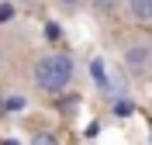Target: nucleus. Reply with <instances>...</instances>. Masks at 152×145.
I'll use <instances>...</instances> for the list:
<instances>
[{"label": "nucleus", "instance_id": "39448f33", "mask_svg": "<svg viewBox=\"0 0 152 145\" xmlns=\"http://www.w3.org/2000/svg\"><path fill=\"white\" fill-rule=\"evenodd\" d=\"M31 145H59V138L52 135V131H35V135H31Z\"/></svg>", "mask_w": 152, "mask_h": 145}, {"label": "nucleus", "instance_id": "f8f14e48", "mask_svg": "<svg viewBox=\"0 0 152 145\" xmlns=\"http://www.w3.org/2000/svg\"><path fill=\"white\" fill-rule=\"evenodd\" d=\"M14 4H35V0H14Z\"/></svg>", "mask_w": 152, "mask_h": 145}, {"label": "nucleus", "instance_id": "9b49d317", "mask_svg": "<svg viewBox=\"0 0 152 145\" xmlns=\"http://www.w3.org/2000/svg\"><path fill=\"white\" fill-rule=\"evenodd\" d=\"M59 7H66V10H73V7H80V4H83V0H56Z\"/></svg>", "mask_w": 152, "mask_h": 145}, {"label": "nucleus", "instance_id": "423d86ee", "mask_svg": "<svg viewBox=\"0 0 152 145\" xmlns=\"http://www.w3.org/2000/svg\"><path fill=\"white\" fill-rule=\"evenodd\" d=\"M132 114V100H128V97H118V100H114V117H128Z\"/></svg>", "mask_w": 152, "mask_h": 145}, {"label": "nucleus", "instance_id": "7ed1b4c3", "mask_svg": "<svg viewBox=\"0 0 152 145\" xmlns=\"http://www.w3.org/2000/svg\"><path fill=\"white\" fill-rule=\"evenodd\" d=\"M128 10L135 21H152V0H128Z\"/></svg>", "mask_w": 152, "mask_h": 145}, {"label": "nucleus", "instance_id": "9d476101", "mask_svg": "<svg viewBox=\"0 0 152 145\" xmlns=\"http://www.w3.org/2000/svg\"><path fill=\"white\" fill-rule=\"evenodd\" d=\"M94 10H97V14H111V10H114V0H94Z\"/></svg>", "mask_w": 152, "mask_h": 145}, {"label": "nucleus", "instance_id": "1a4fd4ad", "mask_svg": "<svg viewBox=\"0 0 152 145\" xmlns=\"http://www.w3.org/2000/svg\"><path fill=\"white\" fill-rule=\"evenodd\" d=\"M14 21V4H0V24H10Z\"/></svg>", "mask_w": 152, "mask_h": 145}, {"label": "nucleus", "instance_id": "0eeeda50", "mask_svg": "<svg viewBox=\"0 0 152 145\" xmlns=\"http://www.w3.org/2000/svg\"><path fill=\"white\" fill-rule=\"evenodd\" d=\"M24 104H28V100H24L21 93H14V97H7V100H4V107H7V111H14V114H18V111H24Z\"/></svg>", "mask_w": 152, "mask_h": 145}, {"label": "nucleus", "instance_id": "20e7f679", "mask_svg": "<svg viewBox=\"0 0 152 145\" xmlns=\"http://www.w3.org/2000/svg\"><path fill=\"white\" fill-rule=\"evenodd\" d=\"M90 76H94V83L100 90H107L111 83H107V76H104V59H90Z\"/></svg>", "mask_w": 152, "mask_h": 145}, {"label": "nucleus", "instance_id": "f257e3e1", "mask_svg": "<svg viewBox=\"0 0 152 145\" xmlns=\"http://www.w3.org/2000/svg\"><path fill=\"white\" fill-rule=\"evenodd\" d=\"M76 76V62L69 52H52V55H42L31 66V79L42 93H62V90L73 83Z\"/></svg>", "mask_w": 152, "mask_h": 145}, {"label": "nucleus", "instance_id": "ddd939ff", "mask_svg": "<svg viewBox=\"0 0 152 145\" xmlns=\"http://www.w3.org/2000/svg\"><path fill=\"white\" fill-rule=\"evenodd\" d=\"M0 145H18V142H0Z\"/></svg>", "mask_w": 152, "mask_h": 145}, {"label": "nucleus", "instance_id": "6e6552de", "mask_svg": "<svg viewBox=\"0 0 152 145\" xmlns=\"http://www.w3.org/2000/svg\"><path fill=\"white\" fill-rule=\"evenodd\" d=\"M76 104H80L76 97H62V100H59V111H62V114H73V111H76Z\"/></svg>", "mask_w": 152, "mask_h": 145}, {"label": "nucleus", "instance_id": "f03ea898", "mask_svg": "<svg viewBox=\"0 0 152 145\" xmlns=\"http://www.w3.org/2000/svg\"><path fill=\"white\" fill-rule=\"evenodd\" d=\"M124 66L132 69V73H145V69L152 66V45H145V42L128 45L124 48Z\"/></svg>", "mask_w": 152, "mask_h": 145}]
</instances>
